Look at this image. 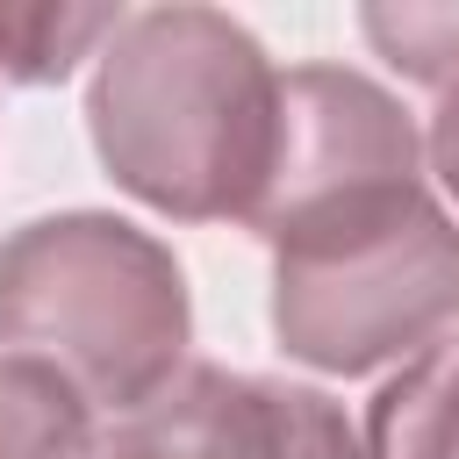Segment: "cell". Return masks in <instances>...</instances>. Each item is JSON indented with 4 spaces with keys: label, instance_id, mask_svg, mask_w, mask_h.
<instances>
[{
    "label": "cell",
    "instance_id": "obj_1",
    "mask_svg": "<svg viewBox=\"0 0 459 459\" xmlns=\"http://www.w3.org/2000/svg\"><path fill=\"white\" fill-rule=\"evenodd\" d=\"M108 172L179 222H251L280 151V72L222 7H143L93 72Z\"/></svg>",
    "mask_w": 459,
    "mask_h": 459
},
{
    "label": "cell",
    "instance_id": "obj_2",
    "mask_svg": "<svg viewBox=\"0 0 459 459\" xmlns=\"http://www.w3.org/2000/svg\"><path fill=\"white\" fill-rule=\"evenodd\" d=\"M0 344L129 416L186 373V280L122 215H43L0 244Z\"/></svg>",
    "mask_w": 459,
    "mask_h": 459
},
{
    "label": "cell",
    "instance_id": "obj_3",
    "mask_svg": "<svg viewBox=\"0 0 459 459\" xmlns=\"http://www.w3.org/2000/svg\"><path fill=\"white\" fill-rule=\"evenodd\" d=\"M459 323V230L409 186L273 244V330L316 373L423 359Z\"/></svg>",
    "mask_w": 459,
    "mask_h": 459
},
{
    "label": "cell",
    "instance_id": "obj_4",
    "mask_svg": "<svg viewBox=\"0 0 459 459\" xmlns=\"http://www.w3.org/2000/svg\"><path fill=\"white\" fill-rule=\"evenodd\" d=\"M416 151L423 143H416L409 115L366 72L294 65V72H280V151H273V179L251 208V230L265 244H287L301 230L394 201V194L423 186Z\"/></svg>",
    "mask_w": 459,
    "mask_h": 459
},
{
    "label": "cell",
    "instance_id": "obj_5",
    "mask_svg": "<svg viewBox=\"0 0 459 459\" xmlns=\"http://www.w3.org/2000/svg\"><path fill=\"white\" fill-rule=\"evenodd\" d=\"M100 459H366V445L316 387L186 366L165 394L100 430Z\"/></svg>",
    "mask_w": 459,
    "mask_h": 459
},
{
    "label": "cell",
    "instance_id": "obj_6",
    "mask_svg": "<svg viewBox=\"0 0 459 459\" xmlns=\"http://www.w3.org/2000/svg\"><path fill=\"white\" fill-rule=\"evenodd\" d=\"M366 459H459V330L366 402Z\"/></svg>",
    "mask_w": 459,
    "mask_h": 459
},
{
    "label": "cell",
    "instance_id": "obj_7",
    "mask_svg": "<svg viewBox=\"0 0 459 459\" xmlns=\"http://www.w3.org/2000/svg\"><path fill=\"white\" fill-rule=\"evenodd\" d=\"M0 459H100L93 402L43 359H0Z\"/></svg>",
    "mask_w": 459,
    "mask_h": 459
},
{
    "label": "cell",
    "instance_id": "obj_8",
    "mask_svg": "<svg viewBox=\"0 0 459 459\" xmlns=\"http://www.w3.org/2000/svg\"><path fill=\"white\" fill-rule=\"evenodd\" d=\"M122 22V7H0V79L50 86L93 57V43H115Z\"/></svg>",
    "mask_w": 459,
    "mask_h": 459
},
{
    "label": "cell",
    "instance_id": "obj_9",
    "mask_svg": "<svg viewBox=\"0 0 459 459\" xmlns=\"http://www.w3.org/2000/svg\"><path fill=\"white\" fill-rule=\"evenodd\" d=\"M359 29L402 79L445 100L459 93V7H366Z\"/></svg>",
    "mask_w": 459,
    "mask_h": 459
},
{
    "label": "cell",
    "instance_id": "obj_10",
    "mask_svg": "<svg viewBox=\"0 0 459 459\" xmlns=\"http://www.w3.org/2000/svg\"><path fill=\"white\" fill-rule=\"evenodd\" d=\"M430 165H437V179L459 194V93L437 108V122H430Z\"/></svg>",
    "mask_w": 459,
    "mask_h": 459
}]
</instances>
